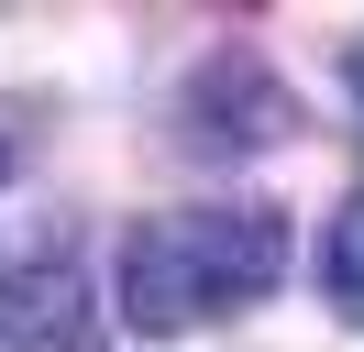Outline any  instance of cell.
Wrapping results in <instances>:
<instances>
[{"instance_id": "6da1fadb", "label": "cell", "mask_w": 364, "mask_h": 352, "mask_svg": "<svg viewBox=\"0 0 364 352\" xmlns=\"http://www.w3.org/2000/svg\"><path fill=\"white\" fill-rule=\"evenodd\" d=\"M276 264H287V220L276 209H166L144 220L133 242H122V308H133V330H199L221 319V308L265 297Z\"/></svg>"}, {"instance_id": "7a4b0ae2", "label": "cell", "mask_w": 364, "mask_h": 352, "mask_svg": "<svg viewBox=\"0 0 364 352\" xmlns=\"http://www.w3.org/2000/svg\"><path fill=\"white\" fill-rule=\"evenodd\" d=\"M188 132H199V143H287V132H298V99L254 55H210L199 77H188Z\"/></svg>"}, {"instance_id": "3957f363", "label": "cell", "mask_w": 364, "mask_h": 352, "mask_svg": "<svg viewBox=\"0 0 364 352\" xmlns=\"http://www.w3.org/2000/svg\"><path fill=\"white\" fill-rule=\"evenodd\" d=\"M89 341H100V308L67 264H33L0 286V352H89Z\"/></svg>"}, {"instance_id": "277c9868", "label": "cell", "mask_w": 364, "mask_h": 352, "mask_svg": "<svg viewBox=\"0 0 364 352\" xmlns=\"http://www.w3.org/2000/svg\"><path fill=\"white\" fill-rule=\"evenodd\" d=\"M320 275H331V297L364 319V198H342V220H331V242H320Z\"/></svg>"}, {"instance_id": "5b68a950", "label": "cell", "mask_w": 364, "mask_h": 352, "mask_svg": "<svg viewBox=\"0 0 364 352\" xmlns=\"http://www.w3.org/2000/svg\"><path fill=\"white\" fill-rule=\"evenodd\" d=\"M353 77H364V55H353Z\"/></svg>"}, {"instance_id": "8992f818", "label": "cell", "mask_w": 364, "mask_h": 352, "mask_svg": "<svg viewBox=\"0 0 364 352\" xmlns=\"http://www.w3.org/2000/svg\"><path fill=\"white\" fill-rule=\"evenodd\" d=\"M0 165H11V154H0Z\"/></svg>"}]
</instances>
